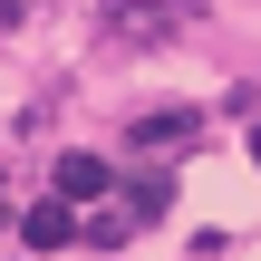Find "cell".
<instances>
[{"mask_svg":"<svg viewBox=\"0 0 261 261\" xmlns=\"http://www.w3.org/2000/svg\"><path fill=\"white\" fill-rule=\"evenodd\" d=\"M97 39L126 48V58H136V48H165V39H174V10H165V0H116V10L97 19Z\"/></svg>","mask_w":261,"mask_h":261,"instance_id":"cell-1","label":"cell"},{"mask_svg":"<svg viewBox=\"0 0 261 261\" xmlns=\"http://www.w3.org/2000/svg\"><path fill=\"white\" fill-rule=\"evenodd\" d=\"M252 165H261V126H252Z\"/></svg>","mask_w":261,"mask_h":261,"instance_id":"cell-5","label":"cell"},{"mask_svg":"<svg viewBox=\"0 0 261 261\" xmlns=\"http://www.w3.org/2000/svg\"><path fill=\"white\" fill-rule=\"evenodd\" d=\"M77 232H87V223L68 213V194H58V203H29V213H19V242H29V252H58V242H77Z\"/></svg>","mask_w":261,"mask_h":261,"instance_id":"cell-2","label":"cell"},{"mask_svg":"<svg viewBox=\"0 0 261 261\" xmlns=\"http://www.w3.org/2000/svg\"><path fill=\"white\" fill-rule=\"evenodd\" d=\"M184 136H194V116H145V126L126 136V145H136V155H174Z\"/></svg>","mask_w":261,"mask_h":261,"instance_id":"cell-4","label":"cell"},{"mask_svg":"<svg viewBox=\"0 0 261 261\" xmlns=\"http://www.w3.org/2000/svg\"><path fill=\"white\" fill-rule=\"evenodd\" d=\"M0 232H10V213H0Z\"/></svg>","mask_w":261,"mask_h":261,"instance_id":"cell-6","label":"cell"},{"mask_svg":"<svg viewBox=\"0 0 261 261\" xmlns=\"http://www.w3.org/2000/svg\"><path fill=\"white\" fill-rule=\"evenodd\" d=\"M107 184H116V174H107V155H58V194H68V203H97Z\"/></svg>","mask_w":261,"mask_h":261,"instance_id":"cell-3","label":"cell"}]
</instances>
